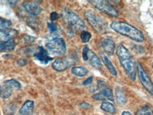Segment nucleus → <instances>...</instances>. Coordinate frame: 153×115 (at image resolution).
<instances>
[{
    "label": "nucleus",
    "instance_id": "34",
    "mask_svg": "<svg viewBox=\"0 0 153 115\" xmlns=\"http://www.w3.org/2000/svg\"><path fill=\"white\" fill-rule=\"evenodd\" d=\"M152 67H153V64H152Z\"/></svg>",
    "mask_w": 153,
    "mask_h": 115
},
{
    "label": "nucleus",
    "instance_id": "17",
    "mask_svg": "<svg viewBox=\"0 0 153 115\" xmlns=\"http://www.w3.org/2000/svg\"><path fill=\"white\" fill-rule=\"evenodd\" d=\"M88 57H89L88 61L90 63L91 66L97 69H100L101 68V64L99 57L97 56V55L94 52H93L92 51L89 50V53H88Z\"/></svg>",
    "mask_w": 153,
    "mask_h": 115
},
{
    "label": "nucleus",
    "instance_id": "7",
    "mask_svg": "<svg viewBox=\"0 0 153 115\" xmlns=\"http://www.w3.org/2000/svg\"><path fill=\"white\" fill-rule=\"evenodd\" d=\"M22 85L15 79H10L5 80L4 85L0 89V97L3 99H7L12 94L14 89H20Z\"/></svg>",
    "mask_w": 153,
    "mask_h": 115
},
{
    "label": "nucleus",
    "instance_id": "13",
    "mask_svg": "<svg viewBox=\"0 0 153 115\" xmlns=\"http://www.w3.org/2000/svg\"><path fill=\"white\" fill-rule=\"evenodd\" d=\"M23 7H24L25 10L32 16H38L41 12V7L35 2H29V1L24 2Z\"/></svg>",
    "mask_w": 153,
    "mask_h": 115
},
{
    "label": "nucleus",
    "instance_id": "16",
    "mask_svg": "<svg viewBox=\"0 0 153 115\" xmlns=\"http://www.w3.org/2000/svg\"><path fill=\"white\" fill-rule=\"evenodd\" d=\"M115 99L119 105H124L126 103V97L123 90L120 87H116L115 89Z\"/></svg>",
    "mask_w": 153,
    "mask_h": 115
},
{
    "label": "nucleus",
    "instance_id": "32",
    "mask_svg": "<svg viewBox=\"0 0 153 115\" xmlns=\"http://www.w3.org/2000/svg\"><path fill=\"white\" fill-rule=\"evenodd\" d=\"M121 115H131V114L129 112H128V111H125V112L122 113Z\"/></svg>",
    "mask_w": 153,
    "mask_h": 115
},
{
    "label": "nucleus",
    "instance_id": "20",
    "mask_svg": "<svg viewBox=\"0 0 153 115\" xmlns=\"http://www.w3.org/2000/svg\"><path fill=\"white\" fill-rule=\"evenodd\" d=\"M72 72L79 77H83L88 74V69L84 66H74L72 68Z\"/></svg>",
    "mask_w": 153,
    "mask_h": 115
},
{
    "label": "nucleus",
    "instance_id": "27",
    "mask_svg": "<svg viewBox=\"0 0 153 115\" xmlns=\"http://www.w3.org/2000/svg\"><path fill=\"white\" fill-rule=\"evenodd\" d=\"M89 49L87 45L84 46L83 50H82V58H83L84 61H88L89 57H88V53H89Z\"/></svg>",
    "mask_w": 153,
    "mask_h": 115
},
{
    "label": "nucleus",
    "instance_id": "18",
    "mask_svg": "<svg viewBox=\"0 0 153 115\" xmlns=\"http://www.w3.org/2000/svg\"><path fill=\"white\" fill-rule=\"evenodd\" d=\"M101 59H102V60H103V62L104 63L105 66H106V68L108 69V70L109 71V72L111 73V74L114 76L117 75V72H116V69H115L114 66L113 65L112 62H111L110 59L108 58V57H107L105 54H103V53L101 55Z\"/></svg>",
    "mask_w": 153,
    "mask_h": 115
},
{
    "label": "nucleus",
    "instance_id": "1",
    "mask_svg": "<svg viewBox=\"0 0 153 115\" xmlns=\"http://www.w3.org/2000/svg\"><path fill=\"white\" fill-rule=\"evenodd\" d=\"M116 55L126 74L131 80H135L136 78L137 64L130 52L123 45H119L116 49Z\"/></svg>",
    "mask_w": 153,
    "mask_h": 115
},
{
    "label": "nucleus",
    "instance_id": "14",
    "mask_svg": "<svg viewBox=\"0 0 153 115\" xmlns=\"http://www.w3.org/2000/svg\"><path fill=\"white\" fill-rule=\"evenodd\" d=\"M69 66H70V63L68 62V61L64 60L62 59H55L52 64L53 69L57 71V72H64L68 68Z\"/></svg>",
    "mask_w": 153,
    "mask_h": 115
},
{
    "label": "nucleus",
    "instance_id": "24",
    "mask_svg": "<svg viewBox=\"0 0 153 115\" xmlns=\"http://www.w3.org/2000/svg\"><path fill=\"white\" fill-rule=\"evenodd\" d=\"M11 22L9 20L6 18H3L0 17V30H4L9 29L11 26Z\"/></svg>",
    "mask_w": 153,
    "mask_h": 115
},
{
    "label": "nucleus",
    "instance_id": "22",
    "mask_svg": "<svg viewBox=\"0 0 153 115\" xmlns=\"http://www.w3.org/2000/svg\"><path fill=\"white\" fill-rule=\"evenodd\" d=\"M4 112L7 115H13L16 112V105L14 102H11L4 107Z\"/></svg>",
    "mask_w": 153,
    "mask_h": 115
},
{
    "label": "nucleus",
    "instance_id": "33",
    "mask_svg": "<svg viewBox=\"0 0 153 115\" xmlns=\"http://www.w3.org/2000/svg\"><path fill=\"white\" fill-rule=\"evenodd\" d=\"M0 89H1V86H0Z\"/></svg>",
    "mask_w": 153,
    "mask_h": 115
},
{
    "label": "nucleus",
    "instance_id": "23",
    "mask_svg": "<svg viewBox=\"0 0 153 115\" xmlns=\"http://www.w3.org/2000/svg\"><path fill=\"white\" fill-rule=\"evenodd\" d=\"M135 115H153V113L150 107L144 106L137 111Z\"/></svg>",
    "mask_w": 153,
    "mask_h": 115
},
{
    "label": "nucleus",
    "instance_id": "5",
    "mask_svg": "<svg viewBox=\"0 0 153 115\" xmlns=\"http://www.w3.org/2000/svg\"><path fill=\"white\" fill-rule=\"evenodd\" d=\"M45 47L53 55L61 56L63 55L66 52V44L62 38H54L49 41Z\"/></svg>",
    "mask_w": 153,
    "mask_h": 115
},
{
    "label": "nucleus",
    "instance_id": "15",
    "mask_svg": "<svg viewBox=\"0 0 153 115\" xmlns=\"http://www.w3.org/2000/svg\"><path fill=\"white\" fill-rule=\"evenodd\" d=\"M34 102L32 100H27L24 102L23 106L19 110L20 115H31L33 114Z\"/></svg>",
    "mask_w": 153,
    "mask_h": 115
},
{
    "label": "nucleus",
    "instance_id": "4",
    "mask_svg": "<svg viewBox=\"0 0 153 115\" xmlns=\"http://www.w3.org/2000/svg\"><path fill=\"white\" fill-rule=\"evenodd\" d=\"M85 16L87 22L91 25L96 31L99 32V33H104V32H107V30H108L107 23L105 21L104 18L98 16L93 11H86Z\"/></svg>",
    "mask_w": 153,
    "mask_h": 115
},
{
    "label": "nucleus",
    "instance_id": "29",
    "mask_svg": "<svg viewBox=\"0 0 153 115\" xmlns=\"http://www.w3.org/2000/svg\"><path fill=\"white\" fill-rule=\"evenodd\" d=\"M50 18H51V20L52 21H56L60 18V15L58 14V13L55 12V11H53L51 13V15H50Z\"/></svg>",
    "mask_w": 153,
    "mask_h": 115
},
{
    "label": "nucleus",
    "instance_id": "26",
    "mask_svg": "<svg viewBox=\"0 0 153 115\" xmlns=\"http://www.w3.org/2000/svg\"><path fill=\"white\" fill-rule=\"evenodd\" d=\"M35 40H36V38L35 37H33V36L28 35H24V37L22 38V41L24 42V43H33V42L35 41Z\"/></svg>",
    "mask_w": 153,
    "mask_h": 115
},
{
    "label": "nucleus",
    "instance_id": "2",
    "mask_svg": "<svg viewBox=\"0 0 153 115\" xmlns=\"http://www.w3.org/2000/svg\"><path fill=\"white\" fill-rule=\"evenodd\" d=\"M111 28L120 35L131 38L135 42L141 43L144 40V35L140 30L128 23L114 21L111 24Z\"/></svg>",
    "mask_w": 153,
    "mask_h": 115
},
{
    "label": "nucleus",
    "instance_id": "31",
    "mask_svg": "<svg viewBox=\"0 0 153 115\" xmlns=\"http://www.w3.org/2000/svg\"><path fill=\"white\" fill-rule=\"evenodd\" d=\"M84 105H82V104H79V106H81L82 107H90V105H89V104H87V103H83Z\"/></svg>",
    "mask_w": 153,
    "mask_h": 115
},
{
    "label": "nucleus",
    "instance_id": "9",
    "mask_svg": "<svg viewBox=\"0 0 153 115\" xmlns=\"http://www.w3.org/2000/svg\"><path fill=\"white\" fill-rule=\"evenodd\" d=\"M33 57L43 64H47L49 62L53 60L52 57L49 56L47 51L43 47H38L36 50H34Z\"/></svg>",
    "mask_w": 153,
    "mask_h": 115
},
{
    "label": "nucleus",
    "instance_id": "25",
    "mask_svg": "<svg viewBox=\"0 0 153 115\" xmlns=\"http://www.w3.org/2000/svg\"><path fill=\"white\" fill-rule=\"evenodd\" d=\"M91 35L89 32L86 31V30H82L80 34V38H81V40L83 43H87L91 39Z\"/></svg>",
    "mask_w": 153,
    "mask_h": 115
},
{
    "label": "nucleus",
    "instance_id": "28",
    "mask_svg": "<svg viewBox=\"0 0 153 115\" xmlns=\"http://www.w3.org/2000/svg\"><path fill=\"white\" fill-rule=\"evenodd\" d=\"M48 29L51 31V32H54L57 30L56 25L53 24V22L48 23Z\"/></svg>",
    "mask_w": 153,
    "mask_h": 115
},
{
    "label": "nucleus",
    "instance_id": "21",
    "mask_svg": "<svg viewBox=\"0 0 153 115\" xmlns=\"http://www.w3.org/2000/svg\"><path fill=\"white\" fill-rule=\"evenodd\" d=\"M101 110H103L104 112L107 113H109V114H114L116 112V107L112 103L109 102H106V101H104L101 103Z\"/></svg>",
    "mask_w": 153,
    "mask_h": 115
},
{
    "label": "nucleus",
    "instance_id": "30",
    "mask_svg": "<svg viewBox=\"0 0 153 115\" xmlns=\"http://www.w3.org/2000/svg\"><path fill=\"white\" fill-rule=\"evenodd\" d=\"M92 80H93V77L92 76H90V77H89L87 79H86L85 81L83 82V85L85 86L89 85V84H90L91 82H92Z\"/></svg>",
    "mask_w": 153,
    "mask_h": 115
},
{
    "label": "nucleus",
    "instance_id": "10",
    "mask_svg": "<svg viewBox=\"0 0 153 115\" xmlns=\"http://www.w3.org/2000/svg\"><path fill=\"white\" fill-rule=\"evenodd\" d=\"M92 97L96 100H114V94H113L112 90L106 87L101 89L99 93L94 94Z\"/></svg>",
    "mask_w": 153,
    "mask_h": 115
},
{
    "label": "nucleus",
    "instance_id": "12",
    "mask_svg": "<svg viewBox=\"0 0 153 115\" xmlns=\"http://www.w3.org/2000/svg\"><path fill=\"white\" fill-rule=\"evenodd\" d=\"M18 31L15 29H9L4 30H0V44L4 43L13 40L15 36L17 35Z\"/></svg>",
    "mask_w": 153,
    "mask_h": 115
},
{
    "label": "nucleus",
    "instance_id": "8",
    "mask_svg": "<svg viewBox=\"0 0 153 115\" xmlns=\"http://www.w3.org/2000/svg\"><path fill=\"white\" fill-rule=\"evenodd\" d=\"M137 74H138L139 79L140 80L141 83L143 86V87L148 91V92L151 95H153V83L150 80L148 74L145 72L144 69L141 66V64L138 63L137 65Z\"/></svg>",
    "mask_w": 153,
    "mask_h": 115
},
{
    "label": "nucleus",
    "instance_id": "11",
    "mask_svg": "<svg viewBox=\"0 0 153 115\" xmlns=\"http://www.w3.org/2000/svg\"><path fill=\"white\" fill-rule=\"evenodd\" d=\"M101 46L102 49L109 55H112L115 50V43L114 40L110 37H105L101 40Z\"/></svg>",
    "mask_w": 153,
    "mask_h": 115
},
{
    "label": "nucleus",
    "instance_id": "19",
    "mask_svg": "<svg viewBox=\"0 0 153 115\" xmlns=\"http://www.w3.org/2000/svg\"><path fill=\"white\" fill-rule=\"evenodd\" d=\"M15 47H16V43L14 40H11L7 43L0 44V52H12L15 49Z\"/></svg>",
    "mask_w": 153,
    "mask_h": 115
},
{
    "label": "nucleus",
    "instance_id": "6",
    "mask_svg": "<svg viewBox=\"0 0 153 115\" xmlns=\"http://www.w3.org/2000/svg\"><path fill=\"white\" fill-rule=\"evenodd\" d=\"M89 2L101 12L113 17L118 16V11L114 9L112 5H111L108 1H104V0H92V1H89Z\"/></svg>",
    "mask_w": 153,
    "mask_h": 115
},
{
    "label": "nucleus",
    "instance_id": "3",
    "mask_svg": "<svg viewBox=\"0 0 153 115\" xmlns=\"http://www.w3.org/2000/svg\"><path fill=\"white\" fill-rule=\"evenodd\" d=\"M63 20L69 29L71 30H84L86 28L85 23L79 18V16L73 11L68 9H63L61 13Z\"/></svg>",
    "mask_w": 153,
    "mask_h": 115
}]
</instances>
